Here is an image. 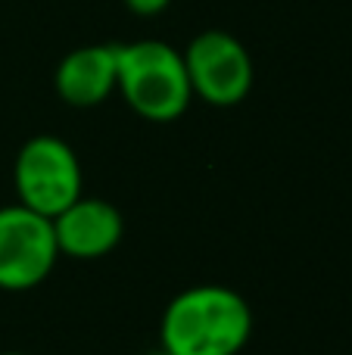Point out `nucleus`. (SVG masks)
<instances>
[{
  "label": "nucleus",
  "instance_id": "nucleus-10",
  "mask_svg": "<svg viewBox=\"0 0 352 355\" xmlns=\"http://www.w3.org/2000/svg\"><path fill=\"white\" fill-rule=\"evenodd\" d=\"M0 355H22V352H0Z\"/></svg>",
  "mask_w": 352,
  "mask_h": 355
},
{
  "label": "nucleus",
  "instance_id": "nucleus-9",
  "mask_svg": "<svg viewBox=\"0 0 352 355\" xmlns=\"http://www.w3.org/2000/svg\"><path fill=\"white\" fill-rule=\"evenodd\" d=\"M143 355H172V352H166V349H156V352H143Z\"/></svg>",
  "mask_w": 352,
  "mask_h": 355
},
{
  "label": "nucleus",
  "instance_id": "nucleus-1",
  "mask_svg": "<svg viewBox=\"0 0 352 355\" xmlns=\"http://www.w3.org/2000/svg\"><path fill=\"white\" fill-rule=\"evenodd\" d=\"M253 334V312L240 293L200 284L168 302L162 349L172 355H237Z\"/></svg>",
  "mask_w": 352,
  "mask_h": 355
},
{
  "label": "nucleus",
  "instance_id": "nucleus-6",
  "mask_svg": "<svg viewBox=\"0 0 352 355\" xmlns=\"http://www.w3.org/2000/svg\"><path fill=\"white\" fill-rule=\"evenodd\" d=\"M122 215L106 200H78L53 215V237L60 252L75 259H100L122 240Z\"/></svg>",
  "mask_w": 352,
  "mask_h": 355
},
{
  "label": "nucleus",
  "instance_id": "nucleus-3",
  "mask_svg": "<svg viewBox=\"0 0 352 355\" xmlns=\"http://www.w3.org/2000/svg\"><path fill=\"white\" fill-rule=\"evenodd\" d=\"M12 178H16L19 202L47 218L60 215L81 196L78 156L66 141L53 135H37L22 144Z\"/></svg>",
  "mask_w": 352,
  "mask_h": 355
},
{
  "label": "nucleus",
  "instance_id": "nucleus-7",
  "mask_svg": "<svg viewBox=\"0 0 352 355\" xmlns=\"http://www.w3.org/2000/svg\"><path fill=\"white\" fill-rule=\"evenodd\" d=\"M56 94L69 106H97L118 85V44H87L62 56L53 72Z\"/></svg>",
  "mask_w": 352,
  "mask_h": 355
},
{
  "label": "nucleus",
  "instance_id": "nucleus-2",
  "mask_svg": "<svg viewBox=\"0 0 352 355\" xmlns=\"http://www.w3.org/2000/svg\"><path fill=\"white\" fill-rule=\"evenodd\" d=\"M122 97L141 119L175 122L187 110L193 91L184 56L166 41L118 44V85Z\"/></svg>",
  "mask_w": 352,
  "mask_h": 355
},
{
  "label": "nucleus",
  "instance_id": "nucleus-5",
  "mask_svg": "<svg viewBox=\"0 0 352 355\" xmlns=\"http://www.w3.org/2000/svg\"><path fill=\"white\" fill-rule=\"evenodd\" d=\"M191 91L212 106H234L253 87L249 50L228 31H203L187 44L184 53Z\"/></svg>",
  "mask_w": 352,
  "mask_h": 355
},
{
  "label": "nucleus",
  "instance_id": "nucleus-4",
  "mask_svg": "<svg viewBox=\"0 0 352 355\" xmlns=\"http://www.w3.org/2000/svg\"><path fill=\"white\" fill-rule=\"evenodd\" d=\"M60 246L53 218L22 206L0 209V290H31L53 271Z\"/></svg>",
  "mask_w": 352,
  "mask_h": 355
},
{
  "label": "nucleus",
  "instance_id": "nucleus-8",
  "mask_svg": "<svg viewBox=\"0 0 352 355\" xmlns=\"http://www.w3.org/2000/svg\"><path fill=\"white\" fill-rule=\"evenodd\" d=\"M168 3H172V0H125V6H128L131 12H137V16H156V12H162Z\"/></svg>",
  "mask_w": 352,
  "mask_h": 355
}]
</instances>
